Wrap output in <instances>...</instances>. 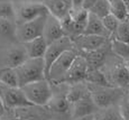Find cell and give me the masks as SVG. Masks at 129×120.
Instances as JSON below:
<instances>
[{"label":"cell","instance_id":"45","mask_svg":"<svg viewBox=\"0 0 129 120\" xmlns=\"http://www.w3.org/2000/svg\"><path fill=\"white\" fill-rule=\"evenodd\" d=\"M128 20H129V19H128Z\"/></svg>","mask_w":129,"mask_h":120},{"label":"cell","instance_id":"22","mask_svg":"<svg viewBox=\"0 0 129 120\" xmlns=\"http://www.w3.org/2000/svg\"><path fill=\"white\" fill-rule=\"evenodd\" d=\"M0 82L6 86H20L16 69H12V67H0Z\"/></svg>","mask_w":129,"mask_h":120},{"label":"cell","instance_id":"17","mask_svg":"<svg viewBox=\"0 0 129 120\" xmlns=\"http://www.w3.org/2000/svg\"><path fill=\"white\" fill-rule=\"evenodd\" d=\"M49 14L61 19L72 10V4L68 0H44Z\"/></svg>","mask_w":129,"mask_h":120},{"label":"cell","instance_id":"31","mask_svg":"<svg viewBox=\"0 0 129 120\" xmlns=\"http://www.w3.org/2000/svg\"><path fill=\"white\" fill-rule=\"evenodd\" d=\"M119 109H120L121 116L123 120H129V100L127 96H125L119 102Z\"/></svg>","mask_w":129,"mask_h":120},{"label":"cell","instance_id":"39","mask_svg":"<svg viewBox=\"0 0 129 120\" xmlns=\"http://www.w3.org/2000/svg\"><path fill=\"white\" fill-rule=\"evenodd\" d=\"M0 96L2 97V83L0 82Z\"/></svg>","mask_w":129,"mask_h":120},{"label":"cell","instance_id":"7","mask_svg":"<svg viewBox=\"0 0 129 120\" xmlns=\"http://www.w3.org/2000/svg\"><path fill=\"white\" fill-rule=\"evenodd\" d=\"M48 14L49 11L44 2L29 0L23 4H18V6H16V24L33 20Z\"/></svg>","mask_w":129,"mask_h":120},{"label":"cell","instance_id":"40","mask_svg":"<svg viewBox=\"0 0 129 120\" xmlns=\"http://www.w3.org/2000/svg\"><path fill=\"white\" fill-rule=\"evenodd\" d=\"M126 96H127V98H128V100H129V90H128L127 93H126Z\"/></svg>","mask_w":129,"mask_h":120},{"label":"cell","instance_id":"33","mask_svg":"<svg viewBox=\"0 0 129 120\" xmlns=\"http://www.w3.org/2000/svg\"><path fill=\"white\" fill-rule=\"evenodd\" d=\"M96 2H98V0H84L82 8L85 9V10H89V11H90L91 9H92V7L96 4Z\"/></svg>","mask_w":129,"mask_h":120},{"label":"cell","instance_id":"15","mask_svg":"<svg viewBox=\"0 0 129 120\" xmlns=\"http://www.w3.org/2000/svg\"><path fill=\"white\" fill-rule=\"evenodd\" d=\"M16 43H18L16 21L0 19V46L5 47Z\"/></svg>","mask_w":129,"mask_h":120},{"label":"cell","instance_id":"3","mask_svg":"<svg viewBox=\"0 0 129 120\" xmlns=\"http://www.w3.org/2000/svg\"><path fill=\"white\" fill-rule=\"evenodd\" d=\"M31 104L37 107H46L53 97V84L47 79L36 81L20 86Z\"/></svg>","mask_w":129,"mask_h":120},{"label":"cell","instance_id":"42","mask_svg":"<svg viewBox=\"0 0 129 120\" xmlns=\"http://www.w3.org/2000/svg\"><path fill=\"white\" fill-rule=\"evenodd\" d=\"M48 120H57V119H52V118H49Z\"/></svg>","mask_w":129,"mask_h":120},{"label":"cell","instance_id":"2","mask_svg":"<svg viewBox=\"0 0 129 120\" xmlns=\"http://www.w3.org/2000/svg\"><path fill=\"white\" fill-rule=\"evenodd\" d=\"M88 87L98 108H106L113 104H118L120 100L126 96L122 89L112 85H95L88 83Z\"/></svg>","mask_w":129,"mask_h":120},{"label":"cell","instance_id":"9","mask_svg":"<svg viewBox=\"0 0 129 120\" xmlns=\"http://www.w3.org/2000/svg\"><path fill=\"white\" fill-rule=\"evenodd\" d=\"M72 48H75V45H74L72 38H70L69 36H64L61 39H58V41H55L53 43L48 44L46 53L44 55V61H45V66H46V77H47V74H48V71L51 69L52 64L64 52L72 49Z\"/></svg>","mask_w":129,"mask_h":120},{"label":"cell","instance_id":"28","mask_svg":"<svg viewBox=\"0 0 129 120\" xmlns=\"http://www.w3.org/2000/svg\"><path fill=\"white\" fill-rule=\"evenodd\" d=\"M90 12L96 15L98 17H100V18L102 19L103 17H106L107 15H109L111 12L110 1H109V0H98V2L92 7Z\"/></svg>","mask_w":129,"mask_h":120},{"label":"cell","instance_id":"5","mask_svg":"<svg viewBox=\"0 0 129 120\" xmlns=\"http://www.w3.org/2000/svg\"><path fill=\"white\" fill-rule=\"evenodd\" d=\"M48 15H44L36 19L21 24H17V39L18 43H27L35 38L43 36L46 19Z\"/></svg>","mask_w":129,"mask_h":120},{"label":"cell","instance_id":"38","mask_svg":"<svg viewBox=\"0 0 129 120\" xmlns=\"http://www.w3.org/2000/svg\"><path fill=\"white\" fill-rule=\"evenodd\" d=\"M122 1L125 2V5H126V6H127V8L129 9V0H122Z\"/></svg>","mask_w":129,"mask_h":120},{"label":"cell","instance_id":"41","mask_svg":"<svg viewBox=\"0 0 129 120\" xmlns=\"http://www.w3.org/2000/svg\"><path fill=\"white\" fill-rule=\"evenodd\" d=\"M34 1H42V2H44V0H34Z\"/></svg>","mask_w":129,"mask_h":120},{"label":"cell","instance_id":"44","mask_svg":"<svg viewBox=\"0 0 129 120\" xmlns=\"http://www.w3.org/2000/svg\"><path fill=\"white\" fill-rule=\"evenodd\" d=\"M109 1H110V2H111V1H113V0H109Z\"/></svg>","mask_w":129,"mask_h":120},{"label":"cell","instance_id":"18","mask_svg":"<svg viewBox=\"0 0 129 120\" xmlns=\"http://www.w3.org/2000/svg\"><path fill=\"white\" fill-rule=\"evenodd\" d=\"M85 35H100V36H106L110 37L109 32L106 29L105 25L102 22V19L98 17L96 15L90 12L88 18V24H86L85 31H84Z\"/></svg>","mask_w":129,"mask_h":120},{"label":"cell","instance_id":"25","mask_svg":"<svg viewBox=\"0 0 129 120\" xmlns=\"http://www.w3.org/2000/svg\"><path fill=\"white\" fill-rule=\"evenodd\" d=\"M111 4V14L115 15L120 21L129 19V9L122 0H113Z\"/></svg>","mask_w":129,"mask_h":120},{"label":"cell","instance_id":"19","mask_svg":"<svg viewBox=\"0 0 129 120\" xmlns=\"http://www.w3.org/2000/svg\"><path fill=\"white\" fill-rule=\"evenodd\" d=\"M106 45L103 47L95 51H90V52H82V55L86 58L89 64V69H100V66L103 65L106 62V55H107V49L105 48Z\"/></svg>","mask_w":129,"mask_h":120},{"label":"cell","instance_id":"34","mask_svg":"<svg viewBox=\"0 0 129 120\" xmlns=\"http://www.w3.org/2000/svg\"><path fill=\"white\" fill-rule=\"evenodd\" d=\"M84 0H72V10H79L82 8Z\"/></svg>","mask_w":129,"mask_h":120},{"label":"cell","instance_id":"29","mask_svg":"<svg viewBox=\"0 0 129 120\" xmlns=\"http://www.w3.org/2000/svg\"><path fill=\"white\" fill-rule=\"evenodd\" d=\"M116 39L129 44V20H122L119 24L117 31L112 35Z\"/></svg>","mask_w":129,"mask_h":120},{"label":"cell","instance_id":"14","mask_svg":"<svg viewBox=\"0 0 129 120\" xmlns=\"http://www.w3.org/2000/svg\"><path fill=\"white\" fill-rule=\"evenodd\" d=\"M43 36L48 44L53 43V42H55V41H58L62 37L65 36L64 29H63V27H62V24L58 18H56L53 15L48 14L47 19H46L45 28H44Z\"/></svg>","mask_w":129,"mask_h":120},{"label":"cell","instance_id":"10","mask_svg":"<svg viewBox=\"0 0 129 120\" xmlns=\"http://www.w3.org/2000/svg\"><path fill=\"white\" fill-rule=\"evenodd\" d=\"M2 99H4V102L6 104L7 109H11V110L34 106L27 99L26 94H25V92L23 91V89L20 86L11 87L2 84Z\"/></svg>","mask_w":129,"mask_h":120},{"label":"cell","instance_id":"16","mask_svg":"<svg viewBox=\"0 0 129 120\" xmlns=\"http://www.w3.org/2000/svg\"><path fill=\"white\" fill-rule=\"evenodd\" d=\"M24 46L26 48L29 58H42V57L44 58L48 43L44 38V36H41L38 38L33 39V41L24 43Z\"/></svg>","mask_w":129,"mask_h":120},{"label":"cell","instance_id":"8","mask_svg":"<svg viewBox=\"0 0 129 120\" xmlns=\"http://www.w3.org/2000/svg\"><path fill=\"white\" fill-rule=\"evenodd\" d=\"M57 89V91L53 89V97L51 101L45 108L48 109V111L54 112L57 114H66L70 113L71 103L68 99V87L69 84L66 83H58L54 84Z\"/></svg>","mask_w":129,"mask_h":120},{"label":"cell","instance_id":"26","mask_svg":"<svg viewBox=\"0 0 129 120\" xmlns=\"http://www.w3.org/2000/svg\"><path fill=\"white\" fill-rule=\"evenodd\" d=\"M0 19L16 21V6L10 0L0 2Z\"/></svg>","mask_w":129,"mask_h":120},{"label":"cell","instance_id":"43","mask_svg":"<svg viewBox=\"0 0 129 120\" xmlns=\"http://www.w3.org/2000/svg\"><path fill=\"white\" fill-rule=\"evenodd\" d=\"M1 1H6V0H0V2H1Z\"/></svg>","mask_w":129,"mask_h":120},{"label":"cell","instance_id":"35","mask_svg":"<svg viewBox=\"0 0 129 120\" xmlns=\"http://www.w3.org/2000/svg\"><path fill=\"white\" fill-rule=\"evenodd\" d=\"M6 110H7V107H6V104H5L2 97L0 96V117H1L2 114H4L5 112H6Z\"/></svg>","mask_w":129,"mask_h":120},{"label":"cell","instance_id":"4","mask_svg":"<svg viewBox=\"0 0 129 120\" xmlns=\"http://www.w3.org/2000/svg\"><path fill=\"white\" fill-rule=\"evenodd\" d=\"M79 55L78 48H72L69 51L64 52L61 56L52 64L51 69L47 74V80L51 81V83L53 84H58L62 83L64 76L66 75L69 69L71 67L72 63L74 62V59L76 58V56Z\"/></svg>","mask_w":129,"mask_h":120},{"label":"cell","instance_id":"21","mask_svg":"<svg viewBox=\"0 0 129 120\" xmlns=\"http://www.w3.org/2000/svg\"><path fill=\"white\" fill-rule=\"evenodd\" d=\"M94 120H123L119 109V103L106 108H99L94 113Z\"/></svg>","mask_w":129,"mask_h":120},{"label":"cell","instance_id":"11","mask_svg":"<svg viewBox=\"0 0 129 120\" xmlns=\"http://www.w3.org/2000/svg\"><path fill=\"white\" fill-rule=\"evenodd\" d=\"M89 71V64L86 58L82 54L79 53L76 58L72 63L71 67L69 69L66 75L64 76L62 83L66 84H73L78 82H84L86 79V74Z\"/></svg>","mask_w":129,"mask_h":120},{"label":"cell","instance_id":"24","mask_svg":"<svg viewBox=\"0 0 129 120\" xmlns=\"http://www.w3.org/2000/svg\"><path fill=\"white\" fill-rule=\"evenodd\" d=\"M113 82L120 87L129 90V69L127 66H118L115 69L112 74Z\"/></svg>","mask_w":129,"mask_h":120},{"label":"cell","instance_id":"37","mask_svg":"<svg viewBox=\"0 0 129 120\" xmlns=\"http://www.w3.org/2000/svg\"><path fill=\"white\" fill-rule=\"evenodd\" d=\"M12 2H16V4H23V2H26V1H29V0H10Z\"/></svg>","mask_w":129,"mask_h":120},{"label":"cell","instance_id":"12","mask_svg":"<svg viewBox=\"0 0 129 120\" xmlns=\"http://www.w3.org/2000/svg\"><path fill=\"white\" fill-rule=\"evenodd\" d=\"M73 43L78 51L81 52H90L95 51L101 47H103L108 42V37L100 36V35H79V36L74 37Z\"/></svg>","mask_w":129,"mask_h":120},{"label":"cell","instance_id":"30","mask_svg":"<svg viewBox=\"0 0 129 120\" xmlns=\"http://www.w3.org/2000/svg\"><path fill=\"white\" fill-rule=\"evenodd\" d=\"M102 22H103V25H105L106 29L109 32L110 36H112V35L115 34V32L117 31L119 24H120V20H119L115 15H112L110 12L109 15H107L106 17L102 18Z\"/></svg>","mask_w":129,"mask_h":120},{"label":"cell","instance_id":"36","mask_svg":"<svg viewBox=\"0 0 129 120\" xmlns=\"http://www.w3.org/2000/svg\"><path fill=\"white\" fill-rule=\"evenodd\" d=\"M71 120H94V113L88 114V116H83V117H79V118L71 119Z\"/></svg>","mask_w":129,"mask_h":120},{"label":"cell","instance_id":"27","mask_svg":"<svg viewBox=\"0 0 129 120\" xmlns=\"http://www.w3.org/2000/svg\"><path fill=\"white\" fill-rule=\"evenodd\" d=\"M110 46H111V51L117 56L121 57L123 59H129V44L128 43L112 38Z\"/></svg>","mask_w":129,"mask_h":120},{"label":"cell","instance_id":"1","mask_svg":"<svg viewBox=\"0 0 129 120\" xmlns=\"http://www.w3.org/2000/svg\"><path fill=\"white\" fill-rule=\"evenodd\" d=\"M16 72L18 74L20 86L47 79L45 61L43 57L42 58H27L23 64L16 67Z\"/></svg>","mask_w":129,"mask_h":120},{"label":"cell","instance_id":"6","mask_svg":"<svg viewBox=\"0 0 129 120\" xmlns=\"http://www.w3.org/2000/svg\"><path fill=\"white\" fill-rule=\"evenodd\" d=\"M28 57L24 44H12L0 48V67L16 69L23 64Z\"/></svg>","mask_w":129,"mask_h":120},{"label":"cell","instance_id":"20","mask_svg":"<svg viewBox=\"0 0 129 120\" xmlns=\"http://www.w3.org/2000/svg\"><path fill=\"white\" fill-rule=\"evenodd\" d=\"M34 106L26 107V108L16 109L17 116L19 120H48V116L46 114V110H33Z\"/></svg>","mask_w":129,"mask_h":120},{"label":"cell","instance_id":"32","mask_svg":"<svg viewBox=\"0 0 129 120\" xmlns=\"http://www.w3.org/2000/svg\"><path fill=\"white\" fill-rule=\"evenodd\" d=\"M0 120H19V118H18V116H17L15 110L7 109L6 112L0 117Z\"/></svg>","mask_w":129,"mask_h":120},{"label":"cell","instance_id":"13","mask_svg":"<svg viewBox=\"0 0 129 120\" xmlns=\"http://www.w3.org/2000/svg\"><path fill=\"white\" fill-rule=\"evenodd\" d=\"M98 109H99L98 106L93 101L91 94L89 93L85 97H83V98H81L80 100H78V101H75L74 103L71 104L70 118L75 119V118H79V117L95 113L98 111Z\"/></svg>","mask_w":129,"mask_h":120},{"label":"cell","instance_id":"23","mask_svg":"<svg viewBox=\"0 0 129 120\" xmlns=\"http://www.w3.org/2000/svg\"><path fill=\"white\" fill-rule=\"evenodd\" d=\"M85 82L95 85H111L109 83L108 77L100 69H89Z\"/></svg>","mask_w":129,"mask_h":120}]
</instances>
